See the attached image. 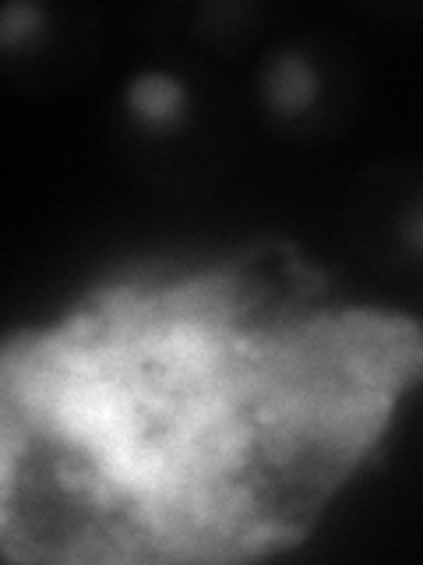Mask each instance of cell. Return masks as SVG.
<instances>
[{
  "mask_svg": "<svg viewBox=\"0 0 423 565\" xmlns=\"http://www.w3.org/2000/svg\"><path fill=\"white\" fill-rule=\"evenodd\" d=\"M264 110L279 120H304L325 99V71L304 46H282L258 75Z\"/></svg>",
  "mask_w": 423,
  "mask_h": 565,
  "instance_id": "6da1fadb",
  "label": "cell"
},
{
  "mask_svg": "<svg viewBox=\"0 0 423 565\" xmlns=\"http://www.w3.org/2000/svg\"><path fill=\"white\" fill-rule=\"evenodd\" d=\"M123 114L145 135H173L191 120L194 93L184 75L170 67H141L123 82Z\"/></svg>",
  "mask_w": 423,
  "mask_h": 565,
  "instance_id": "7a4b0ae2",
  "label": "cell"
},
{
  "mask_svg": "<svg viewBox=\"0 0 423 565\" xmlns=\"http://www.w3.org/2000/svg\"><path fill=\"white\" fill-rule=\"evenodd\" d=\"M50 32V14L35 0H14L0 11V46L4 50H25L46 40Z\"/></svg>",
  "mask_w": 423,
  "mask_h": 565,
  "instance_id": "3957f363",
  "label": "cell"
},
{
  "mask_svg": "<svg viewBox=\"0 0 423 565\" xmlns=\"http://www.w3.org/2000/svg\"><path fill=\"white\" fill-rule=\"evenodd\" d=\"M395 234H399L402 252L410 258H416V262H423V191L416 194V199H410V205L402 209Z\"/></svg>",
  "mask_w": 423,
  "mask_h": 565,
  "instance_id": "277c9868",
  "label": "cell"
}]
</instances>
